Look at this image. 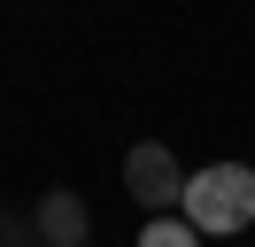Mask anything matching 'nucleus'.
Listing matches in <instances>:
<instances>
[{"label":"nucleus","mask_w":255,"mask_h":247,"mask_svg":"<svg viewBox=\"0 0 255 247\" xmlns=\"http://www.w3.org/2000/svg\"><path fill=\"white\" fill-rule=\"evenodd\" d=\"M124 193L139 201V209H178V201H186V170H178V154L155 147V139H139V147L124 154Z\"/></svg>","instance_id":"nucleus-2"},{"label":"nucleus","mask_w":255,"mask_h":247,"mask_svg":"<svg viewBox=\"0 0 255 247\" xmlns=\"http://www.w3.org/2000/svg\"><path fill=\"white\" fill-rule=\"evenodd\" d=\"M39 240L47 247H85V232H93V209H85L70 185H54V193H39Z\"/></svg>","instance_id":"nucleus-3"},{"label":"nucleus","mask_w":255,"mask_h":247,"mask_svg":"<svg viewBox=\"0 0 255 247\" xmlns=\"http://www.w3.org/2000/svg\"><path fill=\"white\" fill-rule=\"evenodd\" d=\"M139 247H201V232H193L186 216H155V224L139 232Z\"/></svg>","instance_id":"nucleus-4"},{"label":"nucleus","mask_w":255,"mask_h":247,"mask_svg":"<svg viewBox=\"0 0 255 247\" xmlns=\"http://www.w3.org/2000/svg\"><path fill=\"white\" fill-rule=\"evenodd\" d=\"M186 224L209 232V240H224V232H248L255 224V170L248 162H209L186 178Z\"/></svg>","instance_id":"nucleus-1"}]
</instances>
